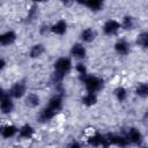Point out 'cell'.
Wrapping results in <instances>:
<instances>
[{
  "mask_svg": "<svg viewBox=\"0 0 148 148\" xmlns=\"http://www.w3.org/2000/svg\"><path fill=\"white\" fill-rule=\"evenodd\" d=\"M16 132H17V130H16V127H15V126L8 125V126H6V127H3V128H2L1 134H2V136H3V138H10V136L15 135V133H16Z\"/></svg>",
  "mask_w": 148,
  "mask_h": 148,
  "instance_id": "e0dca14e",
  "label": "cell"
},
{
  "mask_svg": "<svg viewBox=\"0 0 148 148\" xmlns=\"http://www.w3.org/2000/svg\"><path fill=\"white\" fill-rule=\"evenodd\" d=\"M0 106H1V111L2 113H9L13 111L14 104L12 102V99L9 98V94L1 91V101H0Z\"/></svg>",
  "mask_w": 148,
  "mask_h": 148,
  "instance_id": "3957f363",
  "label": "cell"
},
{
  "mask_svg": "<svg viewBox=\"0 0 148 148\" xmlns=\"http://www.w3.org/2000/svg\"><path fill=\"white\" fill-rule=\"evenodd\" d=\"M43 52H44V46H43L42 44H37V45L32 46V49H31V51H30V57H31V58L39 57Z\"/></svg>",
  "mask_w": 148,
  "mask_h": 148,
  "instance_id": "d6986e66",
  "label": "cell"
},
{
  "mask_svg": "<svg viewBox=\"0 0 148 148\" xmlns=\"http://www.w3.org/2000/svg\"><path fill=\"white\" fill-rule=\"evenodd\" d=\"M136 43H138L140 46L148 47V32H142V34H140V35L138 36Z\"/></svg>",
  "mask_w": 148,
  "mask_h": 148,
  "instance_id": "7402d4cb",
  "label": "cell"
},
{
  "mask_svg": "<svg viewBox=\"0 0 148 148\" xmlns=\"http://www.w3.org/2000/svg\"><path fill=\"white\" fill-rule=\"evenodd\" d=\"M15 39H16V35H15L14 31H7V32H5L0 36L1 45H9V44L14 43Z\"/></svg>",
  "mask_w": 148,
  "mask_h": 148,
  "instance_id": "52a82bcc",
  "label": "cell"
},
{
  "mask_svg": "<svg viewBox=\"0 0 148 148\" xmlns=\"http://www.w3.org/2000/svg\"><path fill=\"white\" fill-rule=\"evenodd\" d=\"M25 104L29 106H36L39 104V97L36 94H29L25 97Z\"/></svg>",
  "mask_w": 148,
  "mask_h": 148,
  "instance_id": "2e32d148",
  "label": "cell"
},
{
  "mask_svg": "<svg viewBox=\"0 0 148 148\" xmlns=\"http://www.w3.org/2000/svg\"><path fill=\"white\" fill-rule=\"evenodd\" d=\"M66 22L65 21H62V20H60V21H58L52 28H51V30L54 32V34H57V35H62V34H65V31H66Z\"/></svg>",
  "mask_w": 148,
  "mask_h": 148,
  "instance_id": "7c38bea8",
  "label": "cell"
},
{
  "mask_svg": "<svg viewBox=\"0 0 148 148\" xmlns=\"http://www.w3.org/2000/svg\"><path fill=\"white\" fill-rule=\"evenodd\" d=\"M32 133H34V128L30 125H24L20 130V136L21 138H29V136H31Z\"/></svg>",
  "mask_w": 148,
  "mask_h": 148,
  "instance_id": "44dd1931",
  "label": "cell"
},
{
  "mask_svg": "<svg viewBox=\"0 0 148 148\" xmlns=\"http://www.w3.org/2000/svg\"><path fill=\"white\" fill-rule=\"evenodd\" d=\"M104 142H105V138H104L103 135H101V134H96V135L91 136V138L88 140V143L91 145V146H95V147L101 146V145L104 146Z\"/></svg>",
  "mask_w": 148,
  "mask_h": 148,
  "instance_id": "4fadbf2b",
  "label": "cell"
},
{
  "mask_svg": "<svg viewBox=\"0 0 148 148\" xmlns=\"http://www.w3.org/2000/svg\"><path fill=\"white\" fill-rule=\"evenodd\" d=\"M119 28H120V24H119L117 21H114V20H109V21L104 24L103 30H104V32H105L106 35H113V34H116V32L118 31Z\"/></svg>",
  "mask_w": 148,
  "mask_h": 148,
  "instance_id": "5b68a950",
  "label": "cell"
},
{
  "mask_svg": "<svg viewBox=\"0 0 148 148\" xmlns=\"http://www.w3.org/2000/svg\"><path fill=\"white\" fill-rule=\"evenodd\" d=\"M127 139H128V141L132 142V143L140 145L141 141H142V135H141V133H140L136 128H131V130L128 131Z\"/></svg>",
  "mask_w": 148,
  "mask_h": 148,
  "instance_id": "8992f818",
  "label": "cell"
},
{
  "mask_svg": "<svg viewBox=\"0 0 148 148\" xmlns=\"http://www.w3.org/2000/svg\"><path fill=\"white\" fill-rule=\"evenodd\" d=\"M71 60L68 58H59L54 64V73H53V81L56 83H60L66 75V73L71 69Z\"/></svg>",
  "mask_w": 148,
  "mask_h": 148,
  "instance_id": "6da1fadb",
  "label": "cell"
},
{
  "mask_svg": "<svg viewBox=\"0 0 148 148\" xmlns=\"http://www.w3.org/2000/svg\"><path fill=\"white\" fill-rule=\"evenodd\" d=\"M82 3L87 7H89L92 10H99L103 7V2L99 1V0H88V1H84Z\"/></svg>",
  "mask_w": 148,
  "mask_h": 148,
  "instance_id": "5bb4252c",
  "label": "cell"
},
{
  "mask_svg": "<svg viewBox=\"0 0 148 148\" xmlns=\"http://www.w3.org/2000/svg\"><path fill=\"white\" fill-rule=\"evenodd\" d=\"M37 6L36 5H34L31 8H30V10H29V15H28V18L29 20H32L34 17H36V15H37Z\"/></svg>",
  "mask_w": 148,
  "mask_h": 148,
  "instance_id": "484cf974",
  "label": "cell"
},
{
  "mask_svg": "<svg viewBox=\"0 0 148 148\" xmlns=\"http://www.w3.org/2000/svg\"><path fill=\"white\" fill-rule=\"evenodd\" d=\"M96 95L94 94V92H88L83 98H82V102H83V104H86V105H92V104H95L96 103Z\"/></svg>",
  "mask_w": 148,
  "mask_h": 148,
  "instance_id": "ffe728a7",
  "label": "cell"
},
{
  "mask_svg": "<svg viewBox=\"0 0 148 148\" xmlns=\"http://www.w3.org/2000/svg\"><path fill=\"white\" fill-rule=\"evenodd\" d=\"M76 71L80 73V75H81V76H83V77H86V76H87L86 67H84L82 64H77V65H76Z\"/></svg>",
  "mask_w": 148,
  "mask_h": 148,
  "instance_id": "d4e9b609",
  "label": "cell"
},
{
  "mask_svg": "<svg viewBox=\"0 0 148 148\" xmlns=\"http://www.w3.org/2000/svg\"><path fill=\"white\" fill-rule=\"evenodd\" d=\"M50 109H52V110H54L56 112L57 111H59L60 109H61V106H62V101H61V97L60 96H54V97H52L51 99H50V102H49V105H47Z\"/></svg>",
  "mask_w": 148,
  "mask_h": 148,
  "instance_id": "30bf717a",
  "label": "cell"
},
{
  "mask_svg": "<svg viewBox=\"0 0 148 148\" xmlns=\"http://www.w3.org/2000/svg\"><path fill=\"white\" fill-rule=\"evenodd\" d=\"M136 95L141 96V97H147L148 96V83H141L136 87L135 89Z\"/></svg>",
  "mask_w": 148,
  "mask_h": 148,
  "instance_id": "ac0fdd59",
  "label": "cell"
},
{
  "mask_svg": "<svg viewBox=\"0 0 148 148\" xmlns=\"http://www.w3.org/2000/svg\"><path fill=\"white\" fill-rule=\"evenodd\" d=\"M54 114H56V111L52 110V109H50V108L47 106V108H45V109H43V110L40 111L38 118H39L40 121H47V120H50L51 118H53Z\"/></svg>",
  "mask_w": 148,
  "mask_h": 148,
  "instance_id": "ba28073f",
  "label": "cell"
},
{
  "mask_svg": "<svg viewBox=\"0 0 148 148\" xmlns=\"http://www.w3.org/2000/svg\"><path fill=\"white\" fill-rule=\"evenodd\" d=\"M71 54L75 58H83L86 56V50L81 44H75L71 49Z\"/></svg>",
  "mask_w": 148,
  "mask_h": 148,
  "instance_id": "9c48e42d",
  "label": "cell"
},
{
  "mask_svg": "<svg viewBox=\"0 0 148 148\" xmlns=\"http://www.w3.org/2000/svg\"><path fill=\"white\" fill-rule=\"evenodd\" d=\"M83 83H84L88 92H95L103 87V80H101L96 76H91V75L83 77Z\"/></svg>",
  "mask_w": 148,
  "mask_h": 148,
  "instance_id": "7a4b0ae2",
  "label": "cell"
},
{
  "mask_svg": "<svg viewBox=\"0 0 148 148\" xmlns=\"http://www.w3.org/2000/svg\"><path fill=\"white\" fill-rule=\"evenodd\" d=\"M114 47H116V51H117L118 53H120V54H127V53H128V50H130L128 44H127L126 42H124V40L118 42Z\"/></svg>",
  "mask_w": 148,
  "mask_h": 148,
  "instance_id": "9a60e30c",
  "label": "cell"
},
{
  "mask_svg": "<svg viewBox=\"0 0 148 148\" xmlns=\"http://www.w3.org/2000/svg\"><path fill=\"white\" fill-rule=\"evenodd\" d=\"M132 27H133V20H132V17H130V16L124 17L123 28H124V29H131Z\"/></svg>",
  "mask_w": 148,
  "mask_h": 148,
  "instance_id": "cb8c5ba5",
  "label": "cell"
},
{
  "mask_svg": "<svg viewBox=\"0 0 148 148\" xmlns=\"http://www.w3.org/2000/svg\"><path fill=\"white\" fill-rule=\"evenodd\" d=\"M95 37H96V31L92 30V29H90V28H89V29H86V30H83V31L81 32V39H82L83 42L89 43V42L94 40Z\"/></svg>",
  "mask_w": 148,
  "mask_h": 148,
  "instance_id": "8fae6325",
  "label": "cell"
},
{
  "mask_svg": "<svg viewBox=\"0 0 148 148\" xmlns=\"http://www.w3.org/2000/svg\"><path fill=\"white\" fill-rule=\"evenodd\" d=\"M116 96H117V98L120 101V102H123V101H125V98H126V95H127V92H126V90L123 88V87H119V88H117L116 89Z\"/></svg>",
  "mask_w": 148,
  "mask_h": 148,
  "instance_id": "603a6c76",
  "label": "cell"
},
{
  "mask_svg": "<svg viewBox=\"0 0 148 148\" xmlns=\"http://www.w3.org/2000/svg\"><path fill=\"white\" fill-rule=\"evenodd\" d=\"M24 92H25V84H24V82H17V83H15L9 89V91H8L9 96H13L15 98L22 97L24 95Z\"/></svg>",
  "mask_w": 148,
  "mask_h": 148,
  "instance_id": "277c9868",
  "label": "cell"
},
{
  "mask_svg": "<svg viewBox=\"0 0 148 148\" xmlns=\"http://www.w3.org/2000/svg\"><path fill=\"white\" fill-rule=\"evenodd\" d=\"M68 148H80V145H79L77 142H74V143H72Z\"/></svg>",
  "mask_w": 148,
  "mask_h": 148,
  "instance_id": "4316f807",
  "label": "cell"
}]
</instances>
